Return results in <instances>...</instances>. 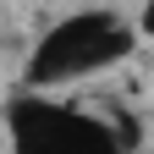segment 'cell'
Masks as SVG:
<instances>
[{
    "mask_svg": "<svg viewBox=\"0 0 154 154\" xmlns=\"http://www.w3.org/2000/svg\"><path fill=\"white\" fill-rule=\"evenodd\" d=\"M138 38H143L138 22H127V17H121V11H110V6L66 11L61 22H50L44 38L33 44L22 83H28L33 94H44V88L77 83V77L110 72V66H121L127 55L138 50Z\"/></svg>",
    "mask_w": 154,
    "mask_h": 154,
    "instance_id": "obj_1",
    "label": "cell"
},
{
    "mask_svg": "<svg viewBox=\"0 0 154 154\" xmlns=\"http://www.w3.org/2000/svg\"><path fill=\"white\" fill-rule=\"evenodd\" d=\"M6 138H11V154H127V138L110 121L55 105L33 88L6 99Z\"/></svg>",
    "mask_w": 154,
    "mask_h": 154,
    "instance_id": "obj_2",
    "label": "cell"
},
{
    "mask_svg": "<svg viewBox=\"0 0 154 154\" xmlns=\"http://www.w3.org/2000/svg\"><path fill=\"white\" fill-rule=\"evenodd\" d=\"M138 33L154 38V0H143V6H138Z\"/></svg>",
    "mask_w": 154,
    "mask_h": 154,
    "instance_id": "obj_3",
    "label": "cell"
}]
</instances>
